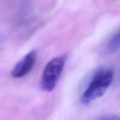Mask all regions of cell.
Wrapping results in <instances>:
<instances>
[{
	"mask_svg": "<svg viewBox=\"0 0 120 120\" xmlns=\"http://www.w3.org/2000/svg\"><path fill=\"white\" fill-rule=\"evenodd\" d=\"M114 75V71L110 68H102L97 71L82 94L81 102L88 105L103 96L111 85Z\"/></svg>",
	"mask_w": 120,
	"mask_h": 120,
	"instance_id": "1",
	"label": "cell"
},
{
	"mask_svg": "<svg viewBox=\"0 0 120 120\" xmlns=\"http://www.w3.org/2000/svg\"><path fill=\"white\" fill-rule=\"evenodd\" d=\"M66 61L65 55L54 58L45 66L41 80V87L47 92L52 91L57 85Z\"/></svg>",
	"mask_w": 120,
	"mask_h": 120,
	"instance_id": "2",
	"label": "cell"
},
{
	"mask_svg": "<svg viewBox=\"0 0 120 120\" xmlns=\"http://www.w3.org/2000/svg\"><path fill=\"white\" fill-rule=\"evenodd\" d=\"M37 58V52L30 51L20 60L11 72L12 76L15 78H21L25 76L32 70Z\"/></svg>",
	"mask_w": 120,
	"mask_h": 120,
	"instance_id": "3",
	"label": "cell"
},
{
	"mask_svg": "<svg viewBox=\"0 0 120 120\" xmlns=\"http://www.w3.org/2000/svg\"><path fill=\"white\" fill-rule=\"evenodd\" d=\"M120 29L116 31L111 35L106 41L103 49V53L105 55H110L118 51L120 47Z\"/></svg>",
	"mask_w": 120,
	"mask_h": 120,
	"instance_id": "4",
	"label": "cell"
},
{
	"mask_svg": "<svg viewBox=\"0 0 120 120\" xmlns=\"http://www.w3.org/2000/svg\"><path fill=\"white\" fill-rule=\"evenodd\" d=\"M96 120H120V117L116 115H108L102 116Z\"/></svg>",
	"mask_w": 120,
	"mask_h": 120,
	"instance_id": "5",
	"label": "cell"
}]
</instances>
